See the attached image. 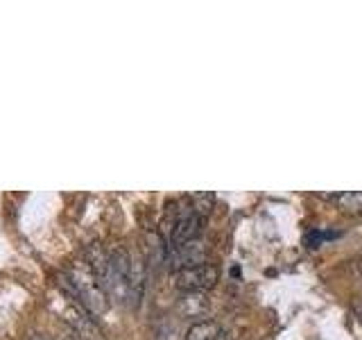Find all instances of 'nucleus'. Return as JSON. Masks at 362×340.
I'll list each match as a JSON object with an SVG mask.
<instances>
[{
  "label": "nucleus",
  "mask_w": 362,
  "mask_h": 340,
  "mask_svg": "<svg viewBox=\"0 0 362 340\" xmlns=\"http://www.w3.org/2000/svg\"><path fill=\"white\" fill-rule=\"evenodd\" d=\"M206 254H209L206 243H202L199 238H195V241H188L181 245H170L165 252V264L173 272H179L192 266L206 264Z\"/></svg>",
  "instance_id": "nucleus-3"
},
{
  "label": "nucleus",
  "mask_w": 362,
  "mask_h": 340,
  "mask_svg": "<svg viewBox=\"0 0 362 340\" xmlns=\"http://www.w3.org/2000/svg\"><path fill=\"white\" fill-rule=\"evenodd\" d=\"M84 264L90 268V272L100 279L102 286H107L109 275H111V259L109 252L100 243H88L84 247Z\"/></svg>",
  "instance_id": "nucleus-5"
},
{
  "label": "nucleus",
  "mask_w": 362,
  "mask_h": 340,
  "mask_svg": "<svg viewBox=\"0 0 362 340\" xmlns=\"http://www.w3.org/2000/svg\"><path fill=\"white\" fill-rule=\"evenodd\" d=\"M222 334V327L215 320H197L188 327L184 340H218Z\"/></svg>",
  "instance_id": "nucleus-7"
},
{
  "label": "nucleus",
  "mask_w": 362,
  "mask_h": 340,
  "mask_svg": "<svg viewBox=\"0 0 362 340\" xmlns=\"http://www.w3.org/2000/svg\"><path fill=\"white\" fill-rule=\"evenodd\" d=\"M25 340H54V338H50V336H45V334H30Z\"/></svg>",
  "instance_id": "nucleus-10"
},
{
  "label": "nucleus",
  "mask_w": 362,
  "mask_h": 340,
  "mask_svg": "<svg viewBox=\"0 0 362 340\" xmlns=\"http://www.w3.org/2000/svg\"><path fill=\"white\" fill-rule=\"evenodd\" d=\"M211 309V300L206 293H181L177 300V311L186 317H202Z\"/></svg>",
  "instance_id": "nucleus-6"
},
{
  "label": "nucleus",
  "mask_w": 362,
  "mask_h": 340,
  "mask_svg": "<svg viewBox=\"0 0 362 340\" xmlns=\"http://www.w3.org/2000/svg\"><path fill=\"white\" fill-rule=\"evenodd\" d=\"M333 200L337 202V207L346 211V213H354V215H362V193H337L333 196Z\"/></svg>",
  "instance_id": "nucleus-8"
},
{
  "label": "nucleus",
  "mask_w": 362,
  "mask_h": 340,
  "mask_svg": "<svg viewBox=\"0 0 362 340\" xmlns=\"http://www.w3.org/2000/svg\"><path fill=\"white\" fill-rule=\"evenodd\" d=\"M218 281H220V270L211 264L192 266L175 272V283L181 293H209L211 288L218 286Z\"/></svg>",
  "instance_id": "nucleus-2"
},
{
  "label": "nucleus",
  "mask_w": 362,
  "mask_h": 340,
  "mask_svg": "<svg viewBox=\"0 0 362 340\" xmlns=\"http://www.w3.org/2000/svg\"><path fill=\"white\" fill-rule=\"evenodd\" d=\"M188 200H190L192 209H195V213L199 215L202 220L206 218V215L211 213L213 204H215V196H213V193H209V191H204V193H195V196H190Z\"/></svg>",
  "instance_id": "nucleus-9"
},
{
  "label": "nucleus",
  "mask_w": 362,
  "mask_h": 340,
  "mask_svg": "<svg viewBox=\"0 0 362 340\" xmlns=\"http://www.w3.org/2000/svg\"><path fill=\"white\" fill-rule=\"evenodd\" d=\"M199 232H202V218L195 213V209H192L190 200H179V218H177L173 236H170V245L195 241Z\"/></svg>",
  "instance_id": "nucleus-4"
},
{
  "label": "nucleus",
  "mask_w": 362,
  "mask_h": 340,
  "mask_svg": "<svg viewBox=\"0 0 362 340\" xmlns=\"http://www.w3.org/2000/svg\"><path fill=\"white\" fill-rule=\"evenodd\" d=\"M62 279L68 293H71L77 300V304H82L90 315H100L109 309V295L86 264L73 266Z\"/></svg>",
  "instance_id": "nucleus-1"
}]
</instances>
